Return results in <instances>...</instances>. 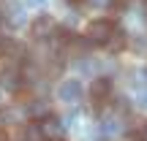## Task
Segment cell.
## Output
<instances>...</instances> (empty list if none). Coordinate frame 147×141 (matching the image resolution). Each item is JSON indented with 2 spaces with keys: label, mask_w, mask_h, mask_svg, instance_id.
I'll return each instance as SVG.
<instances>
[{
  "label": "cell",
  "mask_w": 147,
  "mask_h": 141,
  "mask_svg": "<svg viewBox=\"0 0 147 141\" xmlns=\"http://www.w3.org/2000/svg\"><path fill=\"white\" fill-rule=\"evenodd\" d=\"M106 49H109V52H115V54L125 49V33H123L120 27L112 33V38H109V43H106Z\"/></svg>",
  "instance_id": "6"
},
{
  "label": "cell",
  "mask_w": 147,
  "mask_h": 141,
  "mask_svg": "<svg viewBox=\"0 0 147 141\" xmlns=\"http://www.w3.org/2000/svg\"><path fill=\"white\" fill-rule=\"evenodd\" d=\"M3 19H5V14H3V11H0V22H3Z\"/></svg>",
  "instance_id": "9"
},
{
  "label": "cell",
  "mask_w": 147,
  "mask_h": 141,
  "mask_svg": "<svg viewBox=\"0 0 147 141\" xmlns=\"http://www.w3.org/2000/svg\"><path fill=\"white\" fill-rule=\"evenodd\" d=\"M65 3H79V0H65Z\"/></svg>",
  "instance_id": "11"
},
{
  "label": "cell",
  "mask_w": 147,
  "mask_h": 141,
  "mask_svg": "<svg viewBox=\"0 0 147 141\" xmlns=\"http://www.w3.org/2000/svg\"><path fill=\"white\" fill-rule=\"evenodd\" d=\"M41 122V130L47 141H63V130H65V122L55 120V117H47V120H38Z\"/></svg>",
  "instance_id": "4"
},
{
  "label": "cell",
  "mask_w": 147,
  "mask_h": 141,
  "mask_svg": "<svg viewBox=\"0 0 147 141\" xmlns=\"http://www.w3.org/2000/svg\"><path fill=\"white\" fill-rule=\"evenodd\" d=\"M82 92H84V87H82V82H76V79H65V82L60 84V90H57V95L63 100H68V103L79 100V98H82Z\"/></svg>",
  "instance_id": "5"
},
{
  "label": "cell",
  "mask_w": 147,
  "mask_h": 141,
  "mask_svg": "<svg viewBox=\"0 0 147 141\" xmlns=\"http://www.w3.org/2000/svg\"><path fill=\"white\" fill-rule=\"evenodd\" d=\"M0 141H11V136H8V133L3 130V128H0Z\"/></svg>",
  "instance_id": "8"
},
{
  "label": "cell",
  "mask_w": 147,
  "mask_h": 141,
  "mask_svg": "<svg viewBox=\"0 0 147 141\" xmlns=\"http://www.w3.org/2000/svg\"><path fill=\"white\" fill-rule=\"evenodd\" d=\"M30 33H33L36 38H52V35H57V22H55L49 14H41V16L33 19Z\"/></svg>",
  "instance_id": "3"
},
{
  "label": "cell",
  "mask_w": 147,
  "mask_h": 141,
  "mask_svg": "<svg viewBox=\"0 0 147 141\" xmlns=\"http://www.w3.org/2000/svg\"><path fill=\"white\" fill-rule=\"evenodd\" d=\"M25 141H47V136L41 130V122H30L25 128Z\"/></svg>",
  "instance_id": "7"
},
{
  "label": "cell",
  "mask_w": 147,
  "mask_h": 141,
  "mask_svg": "<svg viewBox=\"0 0 147 141\" xmlns=\"http://www.w3.org/2000/svg\"><path fill=\"white\" fill-rule=\"evenodd\" d=\"M144 16H147V0H144Z\"/></svg>",
  "instance_id": "10"
},
{
  "label": "cell",
  "mask_w": 147,
  "mask_h": 141,
  "mask_svg": "<svg viewBox=\"0 0 147 141\" xmlns=\"http://www.w3.org/2000/svg\"><path fill=\"white\" fill-rule=\"evenodd\" d=\"M142 3H144V0H142Z\"/></svg>",
  "instance_id": "12"
},
{
  "label": "cell",
  "mask_w": 147,
  "mask_h": 141,
  "mask_svg": "<svg viewBox=\"0 0 147 141\" xmlns=\"http://www.w3.org/2000/svg\"><path fill=\"white\" fill-rule=\"evenodd\" d=\"M115 30H117V25H115L112 19H106V16H98V19L87 22V27H84V38H87V43H98V46H106Z\"/></svg>",
  "instance_id": "1"
},
{
  "label": "cell",
  "mask_w": 147,
  "mask_h": 141,
  "mask_svg": "<svg viewBox=\"0 0 147 141\" xmlns=\"http://www.w3.org/2000/svg\"><path fill=\"white\" fill-rule=\"evenodd\" d=\"M87 95H90V100L95 106H104L109 100V95H112V79L109 76H95L90 82V87H87Z\"/></svg>",
  "instance_id": "2"
}]
</instances>
